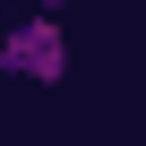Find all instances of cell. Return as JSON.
<instances>
[{
    "label": "cell",
    "mask_w": 146,
    "mask_h": 146,
    "mask_svg": "<svg viewBox=\"0 0 146 146\" xmlns=\"http://www.w3.org/2000/svg\"><path fill=\"white\" fill-rule=\"evenodd\" d=\"M0 78H17V86H60V78H69L60 9H26L9 35H0Z\"/></svg>",
    "instance_id": "cell-1"
},
{
    "label": "cell",
    "mask_w": 146,
    "mask_h": 146,
    "mask_svg": "<svg viewBox=\"0 0 146 146\" xmlns=\"http://www.w3.org/2000/svg\"><path fill=\"white\" fill-rule=\"evenodd\" d=\"M26 9H60V0H26Z\"/></svg>",
    "instance_id": "cell-2"
}]
</instances>
